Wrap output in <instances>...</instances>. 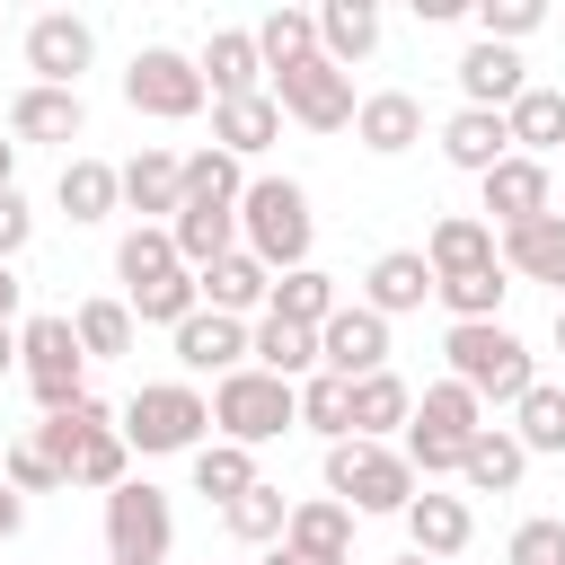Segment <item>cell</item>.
<instances>
[{"mask_svg":"<svg viewBox=\"0 0 565 565\" xmlns=\"http://www.w3.org/2000/svg\"><path fill=\"white\" fill-rule=\"evenodd\" d=\"M115 282H124V309L141 327H168V335L203 309V282H194V265L177 256L168 230H124L115 238Z\"/></svg>","mask_w":565,"mask_h":565,"instance_id":"cell-1","label":"cell"},{"mask_svg":"<svg viewBox=\"0 0 565 565\" xmlns=\"http://www.w3.org/2000/svg\"><path fill=\"white\" fill-rule=\"evenodd\" d=\"M309 238H318L309 185L300 177H247V194H238V247L265 274H300L309 265Z\"/></svg>","mask_w":565,"mask_h":565,"instance_id":"cell-2","label":"cell"},{"mask_svg":"<svg viewBox=\"0 0 565 565\" xmlns=\"http://www.w3.org/2000/svg\"><path fill=\"white\" fill-rule=\"evenodd\" d=\"M486 433V397L477 388H459L450 371L441 380H424L415 388V424H406V468L415 477H459V459H468V441Z\"/></svg>","mask_w":565,"mask_h":565,"instance_id":"cell-3","label":"cell"},{"mask_svg":"<svg viewBox=\"0 0 565 565\" xmlns=\"http://www.w3.org/2000/svg\"><path fill=\"white\" fill-rule=\"evenodd\" d=\"M115 424H124V441H132L141 459H177V450L194 459V450L212 441V397H203L194 380H141Z\"/></svg>","mask_w":565,"mask_h":565,"instance_id":"cell-4","label":"cell"},{"mask_svg":"<svg viewBox=\"0 0 565 565\" xmlns=\"http://www.w3.org/2000/svg\"><path fill=\"white\" fill-rule=\"evenodd\" d=\"M441 353H450V380L477 388L486 406H521V397L539 388V362H530V344H521L503 318H486V327H450Z\"/></svg>","mask_w":565,"mask_h":565,"instance_id":"cell-5","label":"cell"},{"mask_svg":"<svg viewBox=\"0 0 565 565\" xmlns=\"http://www.w3.org/2000/svg\"><path fill=\"white\" fill-rule=\"evenodd\" d=\"M300 424V388L291 380H274V371H230V380H212V441H238V450H265V441H282Z\"/></svg>","mask_w":565,"mask_h":565,"instance_id":"cell-6","label":"cell"},{"mask_svg":"<svg viewBox=\"0 0 565 565\" xmlns=\"http://www.w3.org/2000/svg\"><path fill=\"white\" fill-rule=\"evenodd\" d=\"M327 494L344 512H397L406 521V503L424 494V477L406 468L397 441H327Z\"/></svg>","mask_w":565,"mask_h":565,"instance_id":"cell-7","label":"cell"},{"mask_svg":"<svg viewBox=\"0 0 565 565\" xmlns=\"http://www.w3.org/2000/svg\"><path fill=\"white\" fill-rule=\"evenodd\" d=\"M18 380L35 388L44 415H62V406L88 397V353H79V327H71L62 309H44V318L18 327Z\"/></svg>","mask_w":565,"mask_h":565,"instance_id":"cell-8","label":"cell"},{"mask_svg":"<svg viewBox=\"0 0 565 565\" xmlns=\"http://www.w3.org/2000/svg\"><path fill=\"white\" fill-rule=\"evenodd\" d=\"M124 106L150 115V124H185V115L212 106V88H203L194 53H177V44H141V53L124 62Z\"/></svg>","mask_w":565,"mask_h":565,"instance_id":"cell-9","label":"cell"},{"mask_svg":"<svg viewBox=\"0 0 565 565\" xmlns=\"http://www.w3.org/2000/svg\"><path fill=\"white\" fill-rule=\"evenodd\" d=\"M168 547H177V503L150 477L115 486L106 494V556L115 565H168Z\"/></svg>","mask_w":565,"mask_h":565,"instance_id":"cell-10","label":"cell"},{"mask_svg":"<svg viewBox=\"0 0 565 565\" xmlns=\"http://www.w3.org/2000/svg\"><path fill=\"white\" fill-rule=\"evenodd\" d=\"M274 106H282L291 124H309V132H344V124L362 115V97H353V71H335L327 53H309V62L274 71Z\"/></svg>","mask_w":565,"mask_h":565,"instance_id":"cell-11","label":"cell"},{"mask_svg":"<svg viewBox=\"0 0 565 565\" xmlns=\"http://www.w3.org/2000/svg\"><path fill=\"white\" fill-rule=\"evenodd\" d=\"M88 62H97V26H88L79 9L26 18V71H35V88H79Z\"/></svg>","mask_w":565,"mask_h":565,"instance_id":"cell-12","label":"cell"},{"mask_svg":"<svg viewBox=\"0 0 565 565\" xmlns=\"http://www.w3.org/2000/svg\"><path fill=\"white\" fill-rule=\"evenodd\" d=\"M477 194H486V203H477V221H486L494 238H503V230H521V221H539V212H556L547 159H521V150H512L494 177H477Z\"/></svg>","mask_w":565,"mask_h":565,"instance_id":"cell-13","label":"cell"},{"mask_svg":"<svg viewBox=\"0 0 565 565\" xmlns=\"http://www.w3.org/2000/svg\"><path fill=\"white\" fill-rule=\"evenodd\" d=\"M318 371H335V380H371V371H388V318L362 309V300H344V309L318 327Z\"/></svg>","mask_w":565,"mask_h":565,"instance_id":"cell-14","label":"cell"},{"mask_svg":"<svg viewBox=\"0 0 565 565\" xmlns=\"http://www.w3.org/2000/svg\"><path fill=\"white\" fill-rule=\"evenodd\" d=\"M194 71H203V88H212V106H230V97H265V53H256V26H212L203 35V53H194Z\"/></svg>","mask_w":565,"mask_h":565,"instance_id":"cell-15","label":"cell"},{"mask_svg":"<svg viewBox=\"0 0 565 565\" xmlns=\"http://www.w3.org/2000/svg\"><path fill=\"white\" fill-rule=\"evenodd\" d=\"M168 344H177L185 380H203V371H212V380H230V371H247V344H256V327H247V318H221V309H194V318H185Z\"/></svg>","mask_w":565,"mask_h":565,"instance_id":"cell-16","label":"cell"},{"mask_svg":"<svg viewBox=\"0 0 565 565\" xmlns=\"http://www.w3.org/2000/svg\"><path fill=\"white\" fill-rule=\"evenodd\" d=\"M177 203H185V159L159 150V141H141L124 159V212H141V230H168Z\"/></svg>","mask_w":565,"mask_h":565,"instance_id":"cell-17","label":"cell"},{"mask_svg":"<svg viewBox=\"0 0 565 565\" xmlns=\"http://www.w3.org/2000/svg\"><path fill=\"white\" fill-rule=\"evenodd\" d=\"M424 265H433V282H459V274H494V265H503V238H494L477 212H441V221L424 230Z\"/></svg>","mask_w":565,"mask_h":565,"instance_id":"cell-18","label":"cell"},{"mask_svg":"<svg viewBox=\"0 0 565 565\" xmlns=\"http://www.w3.org/2000/svg\"><path fill=\"white\" fill-rule=\"evenodd\" d=\"M450 79H459V106H486V115H503V106L530 88L521 53H512V44H486V35H477V44L450 62Z\"/></svg>","mask_w":565,"mask_h":565,"instance_id":"cell-19","label":"cell"},{"mask_svg":"<svg viewBox=\"0 0 565 565\" xmlns=\"http://www.w3.org/2000/svg\"><path fill=\"white\" fill-rule=\"evenodd\" d=\"M79 132H88V97H79V88H35V79H26V88L9 97V141H62V150H71Z\"/></svg>","mask_w":565,"mask_h":565,"instance_id":"cell-20","label":"cell"},{"mask_svg":"<svg viewBox=\"0 0 565 565\" xmlns=\"http://www.w3.org/2000/svg\"><path fill=\"white\" fill-rule=\"evenodd\" d=\"M282 556H300V565H353V512H344L335 494H309V503H291Z\"/></svg>","mask_w":565,"mask_h":565,"instance_id":"cell-21","label":"cell"},{"mask_svg":"<svg viewBox=\"0 0 565 565\" xmlns=\"http://www.w3.org/2000/svg\"><path fill=\"white\" fill-rule=\"evenodd\" d=\"M353 141H362L371 159L415 150V141H424V97H415V88H371L362 115H353Z\"/></svg>","mask_w":565,"mask_h":565,"instance_id":"cell-22","label":"cell"},{"mask_svg":"<svg viewBox=\"0 0 565 565\" xmlns=\"http://www.w3.org/2000/svg\"><path fill=\"white\" fill-rule=\"evenodd\" d=\"M468 539H477V512H468V494H433V486H424V494L406 503V547H415V556L450 565Z\"/></svg>","mask_w":565,"mask_h":565,"instance_id":"cell-23","label":"cell"},{"mask_svg":"<svg viewBox=\"0 0 565 565\" xmlns=\"http://www.w3.org/2000/svg\"><path fill=\"white\" fill-rule=\"evenodd\" d=\"M441 159H450L459 177H494V168L512 159V124L486 115V106H459V115L441 124Z\"/></svg>","mask_w":565,"mask_h":565,"instance_id":"cell-24","label":"cell"},{"mask_svg":"<svg viewBox=\"0 0 565 565\" xmlns=\"http://www.w3.org/2000/svg\"><path fill=\"white\" fill-rule=\"evenodd\" d=\"M53 203L71 212V230H97L106 212H124V168H106V159L71 150V159H62V185H53Z\"/></svg>","mask_w":565,"mask_h":565,"instance_id":"cell-25","label":"cell"},{"mask_svg":"<svg viewBox=\"0 0 565 565\" xmlns=\"http://www.w3.org/2000/svg\"><path fill=\"white\" fill-rule=\"evenodd\" d=\"M194 282H203V309H221V318H247V327H256V318L274 309V274H265L247 247H238V256H221V265H203Z\"/></svg>","mask_w":565,"mask_h":565,"instance_id":"cell-26","label":"cell"},{"mask_svg":"<svg viewBox=\"0 0 565 565\" xmlns=\"http://www.w3.org/2000/svg\"><path fill=\"white\" fill-rule=\"evenodd\" d=\"M424 300H433V265H424V247H388V256H371V274H362V309L406 318V309H424Z\"/></svg>","mask_w":565,"mask_h":565,"instance_id":"cell-27","label":"cell"},{"mask_svg":"<svg viewBox=\"0 0 565 565\" xmlns=\"http://www.w3.org/2000/svg\"><path fill=\"white\" fill-rule=\"evenodd\" d=\"M274 141H282V106H274V88H265V97H230V106H212V150H230L238 168L265 159Z\"/></svg>","mask_w":565,"mask_h":565,"instance_id":"cell-28","label":"cell"},{"mask_svg":"<svg viewBox=\"0 0 565 565\" xmlns=\"http://www.w3.org/2000/svg\"><path fill=\"white\" fill-rule=\"evenodd\" d=\"M503 274H521V282H556V300H565V212H539V221L503 230Z\"/></svg>","mask_w":565,"mask_h":565,"instance_id":"cell-29","label":"cell"},{"mask_svg":"<svg viewBox=\"0 0 565 565\" xmlns=\"http://www.w3.org/2000/svg\"><path fill=\"white\" fill-rule=\"evenodd\" d=\"M168 238H177V256H185V265L203 274V265L238 256V203H177Z\"/></svg>","mask_w":565,"mask_h":565,"instance_id":"cell-30","label":"cell"},{"mask_svg":"<svg viewBox=\"0 0 565 565\" xmlns=\"http://www.w3.org/2000/svg\"><path fill=\"white\" fill-rule=\"evenodd\" d=\"M406 424H415V388L397 371L353 380V441H406Z\"/></svg>","mask_w":565,"mask_h":565,"instance_id":"cell-31","label":"cell"},{"mask_svg":"<svg viewBox=\"0 0 565 565\" xmlns=\"http://www.w3.org/2000/svg\"><path fill=\"white\" fill-rule=\"evenodd\" d=\"M521 477H530V450H521L512 424H486V433L468 441V459H459V486H468V494H512Z\"/></svg>","mask_w":565,"mask_h":565,"instance_id":"cell-32","label":"cell"},{"mask_svg":"<svg viewBox=\"0 0 565 565\" xmlns=\"http://www.w3.org/2000/svg\"><path fill=\"white\" fill-rule=\"evenodd\" d=\"M247 362L300 388V380H318V327H291V318H274V309H265V318H256V344H247Z\"/></svg>","mask_w":565,"mask_h":565,"instance_id":"cell-33","label":"cell"},{"mask_svg":"<svg viewBox=\"0 0 565 565\" xmlns=\"http://www.w3.org/2000/svg\"><path fill=\"white\" fill-rule=\"evenodd\" d=\"M318 53H327L335 71L371 62V53H380V9H371V0H327V9H318Z\"/></svg>","mask_w":565,"mask_h":565,"instance_id":"cell-34","label":"cell"},{"mask_svg":"<svg viewBox=\"0 0 565 565\" xmlns=\"http://www.w3.org/2000/svg\"><path fill=\"white\" fill-rule=\"evenodd\" d=\"M503 124H512V150L521 159H547V150H565V88H521L512 106H503Z\"/></svg>","mask_w":565,"mask_h":565,"instance_id":"cell-35","label":"cell"},{"mask_svg":"<svg viewBox=\"0 0 565 565\" xmlns=\"http://www.w3.org/2000/svg\"><path fill=\"white\" fill-rule=\"evenodd\" d=\"M335 309H344V291H335V274H327V265L274 274V318H291V327H327Z\"/></svg>","mask_w":565,"mask_h":565,"instance_id":"cell-36","label":"cell"},{"mask_svg":"<svg viewBox=\"0 0 565 565\" xmlns=\"http://www.w3.org/2000/svg\"><path fill=\"white\" fill-rule=\"evenodd\" d=\"M265 477H256V450H238V441H203L194 450V494H212L221 512L238 503V494H256Z\"/></svg>","mask_w":565,"mask_h":565,"instance_id":"cell-37","label":"cell"},{"mask_svg":"<svg viewBox=\"0 0 565 565\" xmlns=\"http://www.w3.org/2000/svg\"><path fill=\"white\" fill-rule=\"evenodd\" d=\"M512 433H521V450H530V459H565V388H556V380H539V388L512 406Z\"/></svg>","mask_w":565,"mask_h":565,"instance_id":"cell-38","label":"cell"},{"mask_svg":"<svg viewBox=\"0 0 565 565\" xmlns=\"http://www.w3.org/2000/svg\"><path fill=\"white\" fill-rule=\"evenodd\" d=\"M300 433H318V441H353V380H335V371L300 380Z\"/></svg>","mask_w":565,"mask_h":565,"instance_id":"cell-39","label":"cell"},{"mask_svg":"<svg viewBox=\"0 0 565 565\" xmlns=\"http://www.w3.org/2000/svg\"><path fill=\"white\" fill-rule=\"evenodd\" d=\"M221 530H230L238 547H282V530H291V503H282V486H256V494H238V503L221 512Z\"/></svg>","mask_w":565,"mask_h":565,"instance_id":"cell-40","label":"cell"},{"mask_svg":"<svg viewBox=\"0 0 565 565\" xmlns=\"http://www.w3.org/2000/svg\"><path fill=\"white\" fill-rule=\"evenodd\" d=\"M256 53H265V71H291V62H309V53H318V9H265V26H256Z\"/></svg>","mask_w":565,"mask_h":565,"instance_id":"cell-41","label":"cell"},{"mask_svg":"<svg viewBox=\"0 0 565 565\" xmlns=\"http://www.w3.org/2000/svg\"><path fill=\"white\" fill-rule=\"evenodd\" d=\"M503 291H512V274L494 265V274H459V282H433V300L450 309V327H486V318H503Z\"/></svg>","mask_w":565,"mask_h":565,"instance_id":"cell-42","label":"cell"},{"mask_svg":"<svg viewBox=\"0 0 565 565\" xmlns=\"http://www.w3.org/2000/svg\"><path fill=\"white\" fill-rule=\"evenodd\" d=\"M71 327H79V353H88V362H115V353H132V327H141V318H132L124 300H79Z\"/></svg>","mask_w":565,"mask_h":565,"instance_id":"cell-43","label":"cell"},{"mask_svg":"<svg viewBox=\"0 0 565 565\" xmlns=\"http://www.w3.org/2000/svg\"><path fill=\"white\" fill-rule=\"evenodd\" d=\"M238 194H247V168H238L230 150L203 141V150L185 159V203H238Z\"/></svg>","mask_w":565,"mask_h":565,"instance_id":"cell-44","label":"cell"},{"mask_svg":"<svg viewBox=\"0 0 565 565\" xmlns=\"http://www.w3.org/2000/svg\"><path fill=\"white\" fill-rule=\"evenodd\" d=\"M539 26H547V0H477V35L486 44H512L521 53Z\"/></svg>","mask_w":565,"mask_h":565,"instance_id":"cell-45","label":"cell"},{"mask_svg":"<svg viewBox=\"0 0 565 565\" xmlns=\"http://www.w3.org/2000/svg\"><path fill=\"white\" fill-rule=\"evenodd\" d=\"M0 477H9L18 494H62V486H71V477L44 459V441H35V433H18V441L0 450Z\"/></svg>","mask_w":565,"mask_h":565,"instance_id":"cell-46","label":"cell"},{"mask_svg":"<svg viewBox=\"0 0 565 565\" xmlns=\"http://www.w3.org/2000/svg\"><path fill=\"white\" fill-rule=\"evenodd\" d=\"M503 565H565V521H547V512H530L512 539H503Z\"/></svg>","mask_w":565,"mask_h":565,"instance_id":"cell-47","label":"cell"},{"mask_svg":"<svg viewBox=\"0 0 565 565\" xmlns=\"http://www.w3.org/2000/svg\"><path fill=\"white\" fill-rule=\"evenodd\" d=\"M26 238H35V212H26V194L9 185V194H0V265H9V256H18Z\"/></svg>","mask_w":565,"mask_h":565,"instance_id":"cell-48","label":"cell"},{"mask_svg":"<svg viewBox=\"0 0 565 565\" xmlns=\"http://www.w3.org/2000/svg\"><path fill=\"white\" fill-rule=\"evenodd\" d=\"M18 530H26V494H18V486H9V477H0V547H9V539H18Z\"/></svg>","mask_w":565,"mask_h":565,"instance_id":"cell-49","label":"cell"},{"mask_svg":"<svg viewBox=\"0 0 565 565\" xmlns=\"http://www.w3.org/2000/svg\"><path fill=\"white\" fill-rule=\"evenodd\" d=\"M18 300H26V282H18L9 265H0V327H18Z\"/></svg>","mask_w":565,"mask_h":565,"instance_id":"cell-50","label":"cell"},{"mask_svg":"<svg viewBox=\"0 0 565 565\" xmlns=\"http://www.w3.org/2000/svg\"><path fill=\"white\" fill-rule=\"evenodd\" d=\"M18 185V141H0V194Z\"/></svg>","mask_w":565,"mask_h":565,"instance_id":"cell-51","label":"cell"},{"mask_svg":"<svg viewBox=\"0 0 565 565\" xmlns=\"http://www.w3.org/2000/svg\"><path fill=\"white\" fill-rule=\"evenodd\" d=\"M18 371V327H0V380Z\"/></svg>","mask_w":565,"mask_h":565,"instance_id":"cell-52","label":"cell"},{"mask_svg":"<svg viewBox=\"0 0 565 565\" xmlns=\"http://www.w3.org/2000/svg\"><path fill=\"white\" fill-rule=\"evenodd\" d=\"M556 353H565V300H556Z\"/></svg>","mask_w":565,"mask_h":565,"instance_id":"cell-53","label":"cell"},{"mask_svg":"<svg viewBox=\"0 0 565 565\" xmlns=\"http://www.w3.org/2000/svg\"><path fill=\"white\" fill-rule=\"evenodd\" d=\"M265 565H300V556H282V547H274V556H265Z\"/></svg>","mask_w":565,"mask_h":565,"instance_id":"cell-54","label":"cell"},{"mask_svg":"<svg viewBox=\"0 0 565 565\" xmlns=\"http://www.w3.org/2000/svg\"><path fill=\"white\" fill-rule=\"evenodd\" d=\"M397 565H433V556H415V547H406V556H397Z\"/></svg>","mask_w":565,"mask_h":565,"instance_id":"cell-55","label":"cell"},{"mask_svg":"<svg viewBox=\"0 0 565 565\" xmlns=\"http://www.w3.org/2000/svg\"><path fill=\"white\" fill-rule=\"evenodd\" d=\"M0 35H9V18H0Z\"/></svg>","mask_w":565,"mask_h":565,"instance_id":"cell-56","label":"cell"},{"mask_svg":"<svg viewBox=\"0 0 565 565\" xmlns=\"http://www.w3.org/2000/svg\"><path fill=\"white\" fill-rule=\"evenodd\" d=\"M106 565H115V556H106Z\"/></svg>","mask_w":565,"mask_h":565,"instance_id":"cell-57","label":"cell"}]
</instances>
